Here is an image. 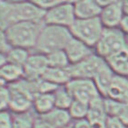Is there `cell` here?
Masks as SVG:
<instances>
[{
    "mask_svg": "<svg viewBox=\"0 0 128 128\" xmlns=\"http://www.w3.org/2000/svg\"><path fill=\"white\" fill-rule=\"evenodd\" d=\"M44 14L45 11L34 1H0V28L3 30L20 22L44 23Z\"/></svg>",
    "mask_w": 128,
    "mask_h": 128,
    "instance_id": "obj_1",
    "label": "cell"
},
{
    "mask_svg": "<svg viewBox=\"0 0 128 128\" xmlns=\"http://www.w3.org/2000/svg\"><path fill=\"white\" fill-rule=\"evenodd\" d=\"M44 24L37 22H20L8 26L5 32L10 46L28 50L34 49Z\"/></svg>",
    "mask_w": 128,
    "mask_h": 128,
    "instance_id": "obj_2",
    "label": "cell"
},
{
    "mask_svg": "<svg viewBox=\"0 0 128 128\" xmlns=\"http://www.w3.org/2000/svg\"><path fill=\"white\" fill-rule=\"evenodd\" d=\"M71 37L70 28L44 24L34 49L36 52L48 55L57 50H64Z\"/></svg>",
    "mask_w": 128,
    "mask_h": 128,
    "instance_id": "obj_3",
    "label": "cell"
},
{
    "mask_svg": "<svg viewBox=\"0 0 128 128\" xmlns=\"http://www.w3.org/2000/svg\"><path fill=\"white\" fill-rule=\"evenodd\" d=\"M35 82L22 78L17 82L8 85L10 91L9 110L13 114L31 111L34 98L36 95Z\"/></svg>",
    "mask_w": 128,
    "mask_h": 128,
    "instance_id": "obj_4",
    "label": "cell"
},
{
    "mask_svg": "<svg viewBox=\"0 0 128 128\" xmlns=\"http://www.w3.org/2000/svg\"><path fill=\"white\" fill-rule=\"evenodd\" d=\"M94 49L96 50L95 53L104 60L118 54L128 56V42L119 28L104 30Z\"/></svg>",
    "mask_w": 128,
    "mask_h": 128,
    "instance_id": "obj_5",
    "label": "cell"
},
{
    "mask_svg": "<svg viewBox=\"0 0 128 128\" xmlns=\"http://www.w3.org/2000/svg\"><path fill=\"white\" fill-rule=\"evenodd\" d=\"M104 30L105 28L99 17L91 19H76L70 27L72 37L83 42L91 48H95L102 36Z\"/></svg>",
    "mask_w": 128,
    "mask_h": 128,
    "instance_id": "obj_6",
    "label": "cell"
},
{
    "mask_svg": "<svg viewBox=\"0 0 128 128\" xmlns=\"http://www.w3.org/2000/svg\"><path fill=\"white\" fill-rule=\"evenodd\" d=\"M76 21L74 6L72 2L60 1L52 9L45 12L44 23L45 24L57 25L70 28Z\"/></svg>",
    "mask_w": 128,
    "mask_h": 128,
    "instance_id": "obj_7",
    "label": "cell"
},
{
    "mask_svg": "<svg viewBox=\"0 0 128 128\" xmlns=\"http://www.w3.org/2000/svg\"><path fill=\"white\" fill-rule=\"evenodd\" d=\"M65 87L74 100L81 101L87 104L100 96L93 80L71 78Z\"/></svg>",
    "mask_w": 128,
    "mask_h": 128,
    "instance_id": "obj_8",
    "label": "cell"
},
{
    "mask_svg": "<svg viewBox=\"0 0 128 128\" xmlns=\"http://www.w3.org/2000/svg\"><path fill=\"white\" fill-rule=\"evenodd\" d=\"M106 60L96 53L88 56L81 62L71 64L68 68L71 78H88L93 80L96 72L105 64Z\"/></svg>",
    "mask_w": 128,
    "mask_h": 128,
    "instance_id": "obj_9",
    "label": "cell"
},
{
    "mask_svg": "<svg viewBox=\"0 0 128 128\" xmlns=\"http://www.w3.org/2000/svg\"><path fill=\"white\" fill-rule=\"evenodd\" d=\"M24 68V78L32 82L41 80L49 68L46 55L39 52L30 54Z\"/></svg>",
    "mask_w": 128,
    "mask_h": 128,
    "instance_id": "obj_10",
    "label": "cell"
},
{
    "mask_svg": "<svg viewBox=\"0 0 128 128\" xmlns=\"http://www.w3.org/2000/svg\"><path fill=\"white\" fill-rule=\"evenodd\" d=\"M124 16L123 1H108L102 7L99 19L105 29H114L119 27Z\"/></svg>",
    "mask_w": 128,
    "mask_h": 128,
    "instance_id": "obj_11",
    "label": "cell"
},
{
    "mask_svg": "<svg viewBox=\"0 0 128 128\" xmlns=\"http://www.w3.org/2000/svg\"><path fill=\"white\" fill-rule=\"evenodd\" d=\"M64 52L69 59L70 65L78 63L95 53L93 52V48L74 37H71V39L65 46Z\"/></svg>",
    "mask_w": 128,
    "mask_h": 128,
    "instance_id": "obj_12",
    "label": "cell"
},
{
    "mask_svg": "<svg viewBox=\"0 0 128 128\" xmlns=\"http://www.w3.org/2000/svg\"><path fill=\"white\" fill-rule=\"evenodd\" d=\"M106 98L111 100L128 103V78L114 76L112 83L106 93Z\"/></svg>",
    "mask_w": 128,
    "mask_h": 128,
    "instance_id": "obj_13",
    "label": "cell"
},
{
    "mask_svg": "<svg viewBox=\"0 0 128 128\" xmlns=\"http://www.w3.org/2000/svg\"><path fill=\"white\" fill-rule=\"evenodd\" d=\"M73 6L76 19H91L99 17L102 10L98 1H78L74 2Z\"/></svg>",
    "mask_w": 128,
    "mask_h": 128,
    "instance_id": "obj_14",
    "label": "cell"
},
{
    "mask_svg": "<svg viewBox=\"0 0 128 128\" xmlns=\"http://www.w3.org/2000/svg\"><path fill=\"white\" fill-rule=\"evenodd\" d=\"M114 76L116 75L112 71V70L110 69L106 62H105V64L99 69V70L96 72V74L93 78V81L96 85L100 96H102L105 98Z\"/></svg>",
    "mask_w": 128,
    "mask_h": 128,
    "instance_id": "obj_15",
    "label": "cell"
},
{
    "mask_svg": "<svg viewBox=\"0 0 128 128\" xmlns=\"http://www.w3.org/2000/svg\"><path fill=\"white\" fill-rule=\"evenodd\" d=\"M39 117L54 128H65L69 126L72 121L68 110L60 109L57 108H53L46 114Z\"/></svg>",
    "mask_w": 128,
    "mask_h": 128,
    "instance_id": "obj_16",
    "label": "cell"
},
{
    "mask_svg": "<svg viewBox=\"0 0 128 128\" xmlns=\"http://www.w3.org/2000/svg\"><path fill=\"white\" fill-rule=\"evenodd\" d=\"M106 117L108 114L106 112L105 98L99 96L89 102L87 119L90 124L105 123Z\"/></svg>",
    "mask_w": 128,
    "mask_h": 128,
    "instance_id": "obj_17",
    "label": "cell"
},
{
    "mask_svg": "<svg viewBox=\"0 0 128 128\" xmlns=\"http://www.w3.org/2000/svg\"><path fill=\"white\" fill-rule=\"evenodd\" d=\"M32 108L39 116H44L55 108L54 94L37 93L34 98Z\"/></svg>",
    "mask_w": 128,
    "mask_h": 128,
    "instance_id": "obj_18",
    "label": "cell"
},
{
    "mask_svg": "<svg viewBox=\"0 0 128 128\" xmlns=\"http://www.w3.org/2000/svg\"><path fill=\"white\" fill-rule=\"evenodd\" d=\"M105 106L108 116L118 118L128 126V103H122L105 98Z\"/></svg>",
    "mask_w": 128,
    "mask_h": 128,
    "instance_id": "obj_19",
    "label": "cell"
},
{
    "mask_svg": "<svg viewBox=\"0 0 128 128\" xmlns=\"http://www.w3.org/2000/svg\"><path fill=\"white\" fill-rule=\"evenodd\" d=\"M49 82L56 85L58 87L66 86V84L71 80V77L67 69H59V68H50L49 67L42 78Z\"/></svg>",
    "mask_w": 128,
    "mask_h": 128,
    "instance_id": "obj_20",
    "label": "cell"
},
{
    "mask_svg": "<svg viewBox=\"0 0 128 128\" xmlns=\"http://www.w3.org/2000/svg\"><path fill=\"white\" fill-rule=\"evenodd\" d=\"M0 77L7 85L13 84L24 78V68L6 62L0 69Z\"/></svg>",
    "mask_w": 128,
    "mask_h": 128,
    "instance_id": "obj_21",
    "label": "cell"
},
{
    "mask_svg": "<svg viewBox=\"0 0 128 128\" xmlns=\"http://www.w3.org/2000/svg\"><path fill=\"white\" fill-rule=\"evenodd\" d=\"M106 64L116 76L128 77V56L118 54L105 60Z\"/></svg>",
    "mask_w": 128,
    "mask_h": 128,
    "instance_id": "obj_22",
    "label": "cell"
},
{
    "mask_svg": "<svg viewBox=\"0 0 128 128\" xmlns=\"http://www.w3.org/2000/svg\"><path fill=\"white\" fill-rule=\"evenodd\" d=\"M6 62L17 66L24 67L30 56L29 50L23 48L11 47L10 50L6 53Z\"/></svg>",
    "mask_w": 128,
    "mask_h": 128,
    "instance_id": "obj_23",
    "label": "cell"
},
{
    "mask_svg": "<svg viewBox=\"0 0 128 128\" xmlns=\"http://www.w3.org/2000/svg\"><path fill=\"white\" fill-rule=\"evenodd\" d=\"M53 94H54L55 108L65 110L69 109L74 99L71 96L70 93L68 91L66 87L65 86L59 87Z\"/></svg>",
    "mask_w": 128,
    "mask_h": 128,
    "instance_id": "obj_24",
    "label": "cell"
},
{
    "mask_svg": "<svg viewBox=\"0 0 128 128\" xmlns=\"http://www.w3.org/2000/svg\"><path fill=\"white\" fill-rule=\"evenodd\" d=\"M36 119L31 111L13 114V128H34Z\"/></svg>",
    "mask_w": 128,
    "mask_h": 128,
    "instance_id": "obj_25",
    "label": "cell"
},
{
    "mask_svg": "<svg viewBox=\"0 0 128 128\" xmlns=\"http://www.w3.org/2000/svg\"><path fill=\"white\" fill-rule=\"evenodd\" d=\"M46 57H47V60H48L49 67H50V68L67 69L70 65L64 50L52 52L50 54L46 55Z\"/></svg>",
    "mask_w": 128,
    "mask_h": 128,
    "instance_id": "obj_26",
    "label": "cell"
},
{
    "mask_svg": "<svg viewBox=\"0 0 128 128\" xmlns=\"http://www.w3.org/2000/svg\"><path fill=\"white\" fill-rule=\"evenodd\" d=\"M68 111L73 121L87 118L88 112V104L81 101L73 100Z\"/></svg>",
    "mask_w": 128,
    "mask_h": 128,
    "instance_id": "obj_27",
    "label": "cell"
},
{
    "mask_svg": "<svg viewBox=\"0 0 128 128\" xmlns=\"http://www.w3.org/2000/svg\"><path fill=\"white\" fill-rule=\"evenodd\" d=\"M35 87H36V94L37 93H54L58 89V86L49 82L47 80L41 78L35 82Z\"/></svg>",
    "mask_w": 128,
    "mask_h": 128,
    "instance_id": "obj_28",
    "label": "cell"
},
{
    "mask_svg": "<svg viewBox=\"0 0 128 128\" xmlns=\"http://www.w3.org/2000/svg\"><path fill=\"white\" fill-rule=\"evenodd\" d=\"M10 108V91L8 86L0 88V111H6Z\"/></svg>",
    "mask_w": 128,
    "mask_h": 128,
    "instance_id": "obj_29",
    "label": "cell"
},
{
    "mask_svg": "<svg viewBox=\"0 0 128 128\" xmlns=\"http://www.w3.org/2000/svg\"><path fill=\"white\" fill-rule=\"evenodd\" d=\"M0 128H13V113L10 110L0 111Z\"/></svg>",
    "mask_w": 128,
    "mask_h": 128,
    "instance_id": "obj_30",
    "label": "cell"
},
{
    "mask_svg": "<svg viewBox=\"0 0 128 128\" xmlns=\"http://www.w3.org/2000/svg\"><path fill=\"white\" fill-rule=\"evenodd\" d=\"M106 128H128L121 120L113 116H108L105 122Z\"/></svg>",
    "mask_w": 128,
    "mask_h": 128,
    "instance_id": "obj_31",
    "label": "cell"
},
{
    "mask_svg": "<svg viewBox=\"0 0 128 128\" xmlns=\"http://www.w3.org/2000/svg\"><path fill=\"white\" fill-rule=\"evenodd\" d=\"M10 48H11V46L7 41L5 30L0 28V52L6 53L10 50Z\"/></svg>",
    "mask_w": 128,
    "mask_h": 128,
    "instance_id": "obj_32",
    "label": "cell"
},
{
    "mask_svg": "<svg viewBox=\"0 0 128 128\" xmlns=\"http://www.w3.org/2000/svg\"><path fill=\"white\" fill-rule=\"evenodd\" d=\"M38 6L42 9L44 11H48V10L52 9L55 6H57L58 4L60 3V1H47V0H41V1H34Z\"/></svg>",
    "mask_w": 128,
    "mask_h": 128,
    "instance_id": "obj_33",
    "label": "cell"
},
{
    "mask_svg": "<svg viewBox=\"0 0 128 128\" xmlns=\"http://www.w3.org/2000/svg\"><path fill=\"white\" fill-rule=\"evenodd\" d=\"M72 128H91V124L87 118L80 119V120H74L70 124Z\"/></svg>",
    "mask_w": 128,
    "mask_h": 128,
    "instance_id": "obj_34",
    "label": "cell"
},
{
    "mask_svg": "<svg viewBox=\"0 0 128 128\" xmlns=\"http://www.w3.org/2000/svg\"><path fill=\"white\" fill-rule=\"evenodd\" d=\"M119 29L121 30L124 35H128V16H124L123 20H122L121 24L119 25Z\"/></svg>",
    "mask_w": 128,
    "mask_h": 128,
    "instance_id": "obj_35",
    "label": "cell"
},
{
    "mask_svg": "<svg viewBox=\"0 0 128 128\" xmlns=\"http://www.w3.org/2000/svg\"><path fill=\"white\" fill-rule=\"evenodd\" d=\"M34 128H54V127H52L50 124H49L48 123H46L45 121H44L42 119H41L38 116L36 119V122H35L34 127Z\"/></svg>",
    "mask_w": 128,
    "mask_h": 128,
    "instance_id": "obj_36",
    "label": "cell"
},
{
    "mask_svg": "<svg viewBox=\"0 0 128 128\" xmlns=\"http://www.w3.org/2000/svg\"><path fill=\"white\" fill-rule=\"evenodd\" d=\"M6 63V53L0 52V69H1Z\"/></svg>",
    "mask_w": 128,
    "mask_h": 128,
    "instance_id": "obj_37",
    "label": "cell"
},
{
    "mask_svg": "<svg viewBox=\"0 0 128 128\" xmlns=\"http://www.w3.org/2000/svg\"><path fill=\"white\" fill-rule=\"evenodd\" d=\"M91 128H106L105 123H94L91 124Z\"/></svg>",
    "mask_w": 128,
    "mask_h": 128,
    "instance_id": "obj_38",
    "label": "cell"
},
{
    "mask_svg": "<svg viewBox=\"0 0 128 128\" xmlns=\"http://www.w3.org/2000/svg\"><path fill=\"white\" fill-rule=\"evenodd\" d=\"M123 9L124 16H128V1H123Z\"/></svg>",
    "mask_w": 128,
    "mask_h": 128,
    "instance_id": "obj_39",
    "label": "cell"
},
{
    "mask_svg": "<svg viewBox=\"0 0 128 128\" xmlns=\"http://www.w3.org/2000/svg\"><path fill=\"white\" fill-rule=\"evenodd\" d=\"M8 85H7V83L6 82L5 80H3L1 77H0V88H5V87H7Z\"/></svg>",
    "mask_w": 128,
    "mask_h": 128,
    "instance_id": "obj_40",
    "label": "cell"
},
{
    "mask_svg": "<svg viewBox=\"0 0 128 128\" xmlns=\"http://www.w3.org/2000/svg\"><path fill=\"white\" fill-rule=\"evenodd\" d=\"M65 128H72V126H71L70 124L69 126H67V127H65Z\"/></svg>",
    "mask_w": 128,
    "mask_h": 128,
    "instance_id": "obj_41",
    "label": "cell"
},
{
    "mask_svg": "<svg viewBox=\"0 0 128 128\" xmlns=\"http://www.w3.org/2000/svg\"><path fill=\"white\" fill-rule=\"evenodd\" d=\"M127 78H128V77H127Z\"/></svg>",
    "mask_w": 128,
    "mask_h": 128,
    "instance_id": "obj_42",
    "label": "cell"
}]
</instances>
